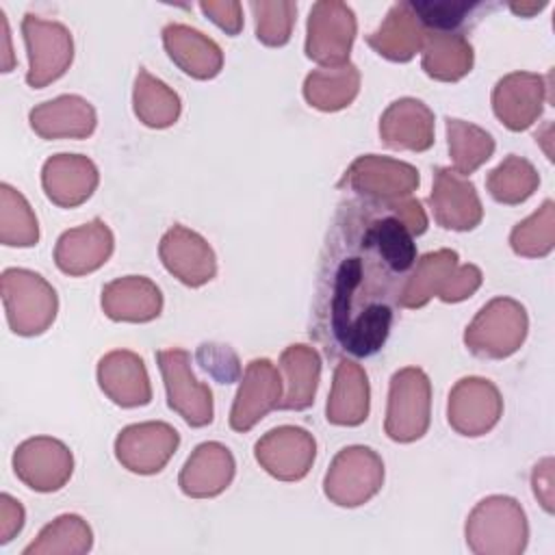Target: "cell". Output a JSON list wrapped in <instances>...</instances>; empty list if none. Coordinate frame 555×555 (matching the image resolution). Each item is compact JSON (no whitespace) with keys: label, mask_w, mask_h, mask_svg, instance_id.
<instances>
[{"label":"cell","mask_w":555,"mask_h":555,"mask_svg":"<svg viewBox=\"0 0 555 555\" xmlns=\"http://www.w3.org/2000/svg\"><path fill=\"white\" fill-rule=\"evenodd\" d=\"M39 241V223L28 199L11 184H0V243L7 247H33Z\"/></svg>","instance_id":"37"},{"label":"cell","mask_w":555,"mask_h":555,"mask_svg":"<svg viewBox=\"0 0 555 555\" xmlns=\"http://www.w3.org/2000/svg\"><path fill=\"white\" fill-rule=\"evenodd\" d=\"M475 50L457 30H427L421 48L423 72L440 82H457L470 74Z\"/></svg>","instance_id":"31"},{"label":"cell","mask_w":555,"mask_h":555,"mask_svg":"<svg viewBox=\"0 0 555 555\" xmlns=\"http://www.w3.org/2000/svg\"><path fill=\"white\" fill-rule=\"evenodd\" d=\"M444 128H447L449 156L453 163L451 169L457 171L460 176H470L486 160L492 158L496 145L492 134L481 126L457 119V117H447Z\"/></svg>","instance_id":"34"},{"label":"cell","mask_w":555,"mask_h":555,"mask_svg":"<svg viewBox=\"0 0 555 555\" xmlns=\"http://www.w3.org/2000/svg\"><path fill=\"white\" fill-rule=\"evenodd\" d=\"M431 421V382L418 366H405L392 373L388 386L384 431L395 442H414L423 438Z\"/></svg>","instance_id":"5"},{"label":"cell","mask_w":555,"mask_h":555,"mask_svg":"<svg viewBox=\"0 0 555 555\" xmlns=\"http://www.w3.org/2000/svg\"><path fill=\"white\" fill-rule=\"evenodd\" d=\"M509 247L522 258H544L555 247V202L544 199L538 210L509 232Z\"/></svg>","instance_id":"38"},{"label":"cell","mask_w":555,"mask_h":555,"mask_svg":"<svg viewBox=\"0 0 555 555\" xmlns=\"http://www.w3.org/2000/svg\"><path fill=\"white\" fill-rule=\"evenodd\" d=\"M464 538L475 555H520L529 540L527 514L514 496L490 494L470 509Z\"/></svg>","instance_id":"2"},{"label":"cell","mask_w":555,"mask_h":555,"mask_svg":"<svg viewBox=\"0 0 555 555\" xmlns=\"http://www.w3.org/2000/svg\"><path fill=\"white\" fill-rule=\"evenodd\" d=\"M197 362L221 384H230L241 375L238 358L228 345L204 343L197 349Z\"/></svg>","instance_id":"41"},{"label":"cell","mask_w":555,"mask_h":555,"mask_svg":"<svg viewBox=\"0 0 555 555\" xmlns=\"http://www.w3.org/2000/svg\"><path fill=\"white\" fill-rule=\"evenodd\" d=\"M416 197L351 199L330 230L317 282V338L332 353L366 358L390 334L403 280L427 230Z\"/></svg>","instance_id":"1"},{"label":"cell","mask_w":555,"mask_h":555,"mask_svg":"<svg viewBox=\"0 0 555 555\" xmlns=\"http://www.w3.org/2000/svg\"><path fill=\"white\" fill-rule=\"evenodd\" d=\"M356 33L358 20L349 4L340 0H319L308 13L306 56L323 67L349 63Z\"/></svg>","instance_id":"8"},{"label":"cell","mask_w":555,"mask_h":555,"mask_svg":"<svg viewBox=\"0 0 555 555\" xmlns=\"http://www.w3.org/2000/svg\"><path fill=\"white\" fill-rule=\"evenodd\" d=\"M527 332L525 306L512 297H494L466 325L464 345L477 358L503 360L522 347Z\"/></svg>","instance_id":"4"},{"label":"cell","mask_w":555,"mask_h":555,"mask_svg":"<svg viewBox=\"0 0 555 555\" xmlns=\"http://www.w3.org/2000/svg\"><path fill=\"white\" fill-rule=\"evenodd\" d=\"M531 486L538 503L544 507V512L553 514L555 503V490H553V457H544L533 466L531 473Z\"/></svg>","instance_id":"45"},{"label":"cell","mask_w":555,"mask_h":555,"mask_svg":"<svg viewBox=\"0 0 555 555\" xmlns=\"http://www.w3.org/2000/svg\"><path fill=\"white\" fill-rule=\"evenodd\" d=\"M163 46L169 59L191 78L210 80L223 67V52L219 43L189 24H167L163 28Z\"/></svg>","instance_id":"26"},{"label":"cell","mask_w":555,"mask_h":555,"mask_svg":"<svg viewBox=\"0 0 555 555\" xmlns=\"http://www.w3.org/2000/svg\"><path fill=\"white\" fill-rule=\"evenodd\" d=\"M132 108L143 126L163 130L178 121L182 102L171 87L152 76L145 67H139L132 87Z\"/></svg>","instance_id":"33"},{"label":"cell","mask_w":555,"mask_h":555,"mask_svg":"<svg viewBox=\"0 0 555 555\" xmlns=\"http://www.w3.org/2000/svg\"><path fill=\"white\" fill-rule=\"evenodd\" d=\"M384 486V462L364 444L340 449L323 477V492L338 507H360Z\"/></svg>","instance_id":"6"},{"label":"cell","mask_w":555,"mask_h":555,"mask_svg":"<svg viewBox=\"0 0 555 555\" xmlns=\"http://www.w3.org/2000/svg\"><path fill=\"white\" fill-rule=\"evenodd\" d=\"M13 473L35 492H56L72 479L74 455L59 438L35 436L15 447Z\"/></svg>","instance_id":"11"},{"label":"cell","mask_w":555,"mask_h":555,"mask_svg":"<svg viewBox=\"0 0 555 555\" xmlns=\"http://www.w3.org/2000/svg\"><path fill=\"white\" fill-rule=\"evenodd\" d=\"M115 236L100 219H91L78 228L65 230L54 245V264L72 278L98 271L113 254Z\"/></svg>","instance_id":"19"},{"label":"cell","mask_w":555,"mask_h":555,"mask_svg":"<svg viewBox=\"0 0 555 555\" xmlns=\"http://www.w3.org/2000/svg\"><path fill=\"white\" fill-rule=\"evenodd\" d=\"M156 362L167 390L169 408L184 418L191 427H206L212 423V390L199 382L191 369V356L186 349H160Z\"/></svg>","instance_id":"10"},{"label":"cell","mask_w":555,"mask_h":555,"mask_svg":"<svg viewBox=\"0 0 555 555\" xmlns=\"http://www.w3.org/2000/svg\"><path fill=\"white\" fill-rule=\"evenodd\" d=\"M0 17H2V33H4V65H2V72H11L13 67V61H11V46H9V22H7V15L4 11H0Z\"/></svg>","instance_id":"46"},{"label":"cell","mask_w":555,"mask_h":555,"mask_svg":"<svg viewBox=\"0 0 555 555\" xmlns=\"http://www.w3.org/2000/svg\"><path fill=\"white\" fill-rule=\"evenodd\" d=\"M0 291L7 323L13 334L39 336L54 323L59 297L43 275L30 269L9 267L0 275Z\"/></svg>","instance_id":"3"},{"label":"cell","mask_w":555,"mask_h":555,"mask_svg":"<svg viewBox=\"0 0 555 555\" xmlns=\"http://www.w3.org/2000/svg\"><path fill=\"white\" fill-rule=\"evenodd\" d=\"M371 386L364 369L353 360H340L334 369L325 418L338 427H358L369 418Z\"/></svg>","instance_id":"28"},{"label":"cell","mask_w":555,"mask_h":555,"mask_svg":"<svg viewBox=\"0 0 555 555\" xmlns=\"http://www.w3.org/2000/svg\"><path fill=\"white\" fill-rule=\"evenodd\" d=\"M457 260H460L457 251L447 249V247L427 251L425 256H421L414 262L408 278L403 280L397 306L416 310V308L427 306L431 297H438L442 301V297L451 284V278L460 264Z\"/></svg>","instance_id":"29"},{"label":"cell","mask_w":555,"mask_h":555,"mask_svg":"<svg viewBox=\"0 0 555 555\" xmlns=\"http://www.w3.org/2000/svg\"><path fill=\"white\" fill-rule=\"evenodd\" d=\"M284 392V382L280 369L267 358H254L247 362L245 373L241 377L232 410H230V427L234 431H249L256 427L271 410L280 405Z\"/></svg>","instance_id":"15"},{"label":"cell","mask_w":555,"mask_h":555,"mask_svg":"<svg viewBox=\"0 0 555 555\" xmlns=\"http://www.w3.org/2000/svg\"><path fill=\"white\" fill-rule=\"evenodd\" d=\"M178 444L180 434L169 423H132L117 434L115 457L130 473L156 475L169 464Z\"/></svg>","instance_id":"13"},{"label":"cell","mask_w":555,"mask_h":555,"mask_svg":"<svg viewBox=\"0 0 555 555\" xmlns=\"http://www.w3.org/2000/svg\"><path fill=\"white\" fill-rule=\"evenodd\" d=\"M418 20L427 30H455L475 4L460 0H442V2H412Z\"/></svg>","instance_id":"40"},{"label":"cell","mask_w":555,"mask_h":555,"mask_svg":"<svg viewBox=\"0 0 555 555\" xmlns=\"http://www.w3.org/2000/svg\"><path fill=\"white\" fill-rule=\"evenodd\" d=\"M249 9L256 22V37L269 48L286 46L297 15V4L291 0H251Z\"/></svg>","instance_id":"39"},{"label":"cell","mask_w":555,"mask_h":555,"mask_svg":"<svg viewBox=\"0 0 555 555\" xmlns=\"http://www.w3.org/2000/svg\"><path fill=\"white\" fill-rule=\"evenodd\" d=\"M98 386L119 408H141L152 401L145 362L130 349H113L100 358Z\"/></svg>","instance_id":"20"},{"label":"cell","mask_w":555,"mask_h":555,"mask_svg":"<svg viewBox=\"0 0 555 555\" xmlns=\"http://www.w3.org/2000/svg\"><path fill=\"white\" fill-rule=\"evenodd\" d=\"M234 473L232 451L221 442L208 440L191 451L178 475V486L191 499H212L232 483Z\"/></svg>","instance_id":"22"},{"label":"cell","mask_w":555,"mask_h":555,"mask_svg":"<svg viewBox=\"0 0 555 555\" xmlns=\"http://www.w3.org/2000/svg\"><path fill=\"white\" fill-rule=\"evenodd\" d=\"M93 546V531L78 514H61L48 522L37 540H33L22 555H82Z\"/></svg>","instance_id":"35"},{"label":"cell","mask_w":555,"mask_h":555,"mask_svg":"<svg viewBox=\"0 0 555 555\" xmlns=\"http://www.w3.org/2000/svg\"><path fill=\"white\" fill-rule=\"evenodd\" d=\"M501 414L503 397L490 379L468 375L453 384L447 401V421L460 436H486L494 429Z\"/></svg>","instance_id":"12"},{"label":"cell","mask_w":555,"mask_h":555,"mask_svg":"<svg viewBox=\"0 0 555 555\" xmlns=\"http://www.w3.org/2000/svg\"><path fill=\"white\" fill-rule=\"evenodd\" d=\"M544 7H546V2H540V4H509V9L514 13H520V15H531V13H535V11L544 9Z\"/></svg>","instance_id":"47"},{"label":"cell","mask_w":555,"mask_h":555,"mask_svg":"<svg viewBox=\"0 0 555 555\" xmlns=\"http://www.w3.org/2000/svg\"><path fill=\"white\" fill-rule=\"evenodd\" d=\"M425 35L427 28L418 20L412 2H397L388 9L382 24L366 35V43L388 61L408 63L421 52Z\"/></svg>","instance_id":"27"},{"label":"cell","mask_w":555,"mask_h":555,"mask_svg":"<svg viewBox=\"0 0 555 555\" xmlns=\"http://www.w3.org/2000/svg\"><path fill=\"white\" fill-rule=\"evenodd\" d=\"M280 375L284 392L280 410H308L314 403L319 379H321V356L314 347L295 343L288 345L280 356Z\"/></svg>","instance_id":"30"},{"label":"cell","mask_w":555,"mask_h":555,"mask_svg":"<svg viewBox=\"0 0 555 555\" xmlns=\"http://www.w3.org/2000/svg\"><path fill=\"white\" fill-rule=\"evenodd\" d=\"M102 312L111 321L147 323L163 312V293L145 275H124L102 286Z\"/></svg>","instance_id":"25"},{"label":"cell","mask_w":555,"mask_h":555,"mask_svg":"<svg viewBox=\"0 0 555 555\" xmlns=\"http://www.w3.org/2000/svg\"><path fill=\"white\" fill-rule=\"evenodd\" d=\"M26 512L17 499L2 492L0 494V544L11 542L24 527Z\"/></svg>","instance_id":"44"},{"label":"cell","mask_w":555,"mask_h":555,"mask_svg":"<svg viewBox=\"0 0 555 555\" xmlns=\"http://www.w3.org/2000/svg\"><path fill=\"white\" fill-rule=\"evenodd\" d=\"M28 124L41 139H87L93 134L98 115L82 95L65 93L37 104L28 113Z\"/></svg>","instance_id":"24"},{"label":"cell","mask_w":555,"mask_h":555,"mask_svg":"<svg viewBox=\"0 0 555 555\" xmlns=\"http://www.w3.org/2000/svg\"><path fill=\"white\" fill-rule=\"evenodd\" d=\"M254 457L271 477L280 481H299L314 464L317 440L304 427L280 425L269 429L254 444Z\"/></svg>","instance_id":"14"},{"label":"cell","mask_w":555,"mask_h":555,"mask_svg":"<svg viewBox=\"0 0 555 555\" xmlns=\"http://www.w3.org/2000/svg\"><path fill=\"white\" fill-rule=\"evenodd\" d=\"M199 9L204 15H208L210 22H215L225 35L234 37L243 30V7L236 0L215 2V0H202Z\"/></svg>","instance_id":"42"},{"label":"cell","mask_w":555,"mask_h":555,"mask_svg":"<svg viewBox=\"0 0 555 555\" xmlns=\"http://www.w3.org/2000/svg\"><path fill=\"white\" fill-rule=\"evenodd\" d=\"M481 282H483V273L477 264H470V262L468 264H457L442 301L444 304L464 301V299H468L470 295H475L479 291Z\"/></svg>","instance_id":"43"},{"label":"cell","mask_w":555,"mask_h":555,"mask_svg":"<svg viewBox=\"0 0 555 555\" xmlns=\"http://www.w3.org/2000/svg\"><path fill=\"white\" fill-rule=\"evenodd\" d=\"M98 182L95 163L82 154H54L41 167L43 193L61 208L85 204L98 189Z\"/></svg>","instance_id":"21"},{"label":"cell","mask_w":555,"mask_h":555,"mask_svg":"<svg viewBox=\"0 0 555 555\" xmlns=\"http://www.w3.org/2000/svg\"><path fill=\"white\" fill-rule=\"evenodd\" d=\"M158 258L173 278L191 288L204 286L217 275V256L208 241L199 232L180 223L171 225L163 234L158 243Z\"/></svg>","instance_id":"18"},{"label":"cell","mask_w":555,"mask_h":555,"mask_svg":"<svg viewBox=\"0 0 555 555\" xmlns=\"http://www.w3.org/2000/svg\"><path fill=\"white\" fill-rule=\"evenodd\" d=\"M22 37L28 54V87L43 89L69 69L74 61V37L65 24L26 13Z\"/></svg>","instance_id":"7"},{"label":"cell","mask_w":555,"mask_h":555,"mask_svg":"<svg viewBox=\"0 0 555 555\" xmlns=\"http://www.w3.org/2000/svg\"><path fill=\"white\" fill-rule=\"evenodd\" d=\"M379 139L390 150H429L434 145V111L416 98L390 102L379 117Z\"/></svg>","instance_id":"23"},{"label":"cell","mask_w":555,"mask_h":555,"mask_svg":"<svg viewBox=\"0 0 555 555\" xmlns=\"http://www.w3.org/2000/svg\"><path fill=\"white\" fill-rule=\"evenodd\" d=\"M418 184L421 176L414 165L379 154L358 156L338 182L340 189H349L364 199L379 202L410 197Z\"/></svg>","instance_id":"9"},{"label":"cell","mask_w":555,"mask_h":555,"mask_svg":"<svg viewBox=\"0 0 555 555\" xmlns=\"http://www.w3.org/2000/svg\"><path fill=\"white\" fill-rule=\"evenodd\" d=\"M540 184L538 169L522 156H505L486 178V189L490 197L499 204L516 206L529 199Z\"/></svg>","instance_id":"36"},{"label":"cell","mask_w":555,"mask_h":555,"mask_svg":"<svg viewBox=\"0 0 555 555\" xmlns=\"http://www.w3.org/2000/svg\"><path fill=\"white\" fill-rule=\"evenodd\" d=\"M427 202L436 223L444 230L468 232L483 219V206L475 184L451 167L434 169V186Z\"/></svg>","instance_id":"17"},{"label":"cell","mask_w":555,"mask_h":555,"mask_svg":"<svg viewBox=\"0 0 555 555\" xmlns=\"http://www.w3.org/2000/svg\"><path fill=\"white\" fill-rule=\"evenodd\" d=\"M548 80L533 72H512L496 80L492 89V111L512 132L527 130L544 111Z\"/></svg>","instance_id":"16"},{"label":"cell","mask_w":555,"mask_h":555,"mask_svg":"<svg viewBox=\"0 0 555 555\" xmlns=\"http://www.w3.org/2000/svg\"><path fill=\"white\" fill-rule=\"evenodd\" d=\"M360 93V69L349 61L336 67L312 69L304 80L306 102L323 113L347 108Z\"/></svg>","instance_id":"32"}]
</instances>
